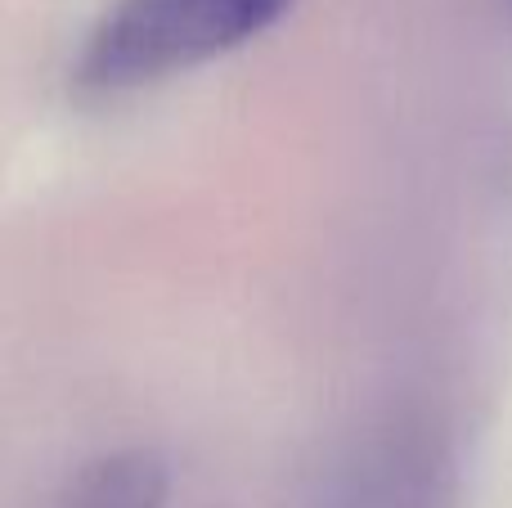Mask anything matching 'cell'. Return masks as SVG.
I'll list each match as a JSON object with an SVG mask.
<instances>
[{"instance_id": "obj_1", "label": "cell", "mask_w": 512, "mask_h": 508, "mask_svg": "<svg viewBox=\"0 0 512 508\" xmlns=\"http://www.w3.org/2000/svg\"><path fill=\"white\" fill-rule=\"evenodd\" d=\"M283 9L288 0H108L72 77L81 95H131L252 41Z\"/></svg>"}, {"instance_id": "obj_2", "label": "cell", "mask_w": 512, "mask_h": 508, "mask_svg": "<svg viewBox=\"0 0 512 508\" xmlns=\"http://www.w3.org/2000/svg\"><path fill=\"white\" fill-rule=\"evenodd\" d=\"M167 500V473L153 455H113L90 464L72 482L63 508H162Z\"/></svg>"}]
</instances>
